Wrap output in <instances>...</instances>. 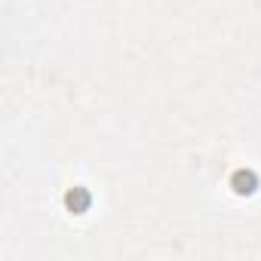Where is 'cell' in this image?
<instances>
[{
  "label": "cell",
  "mask_w": 261,
  "mask_h": 261,
  "mask_svg": "<svg viewBox=\"0 0 261 261\" xmlns=\"http://www.w3.org/2000/svg\"><path fill=\"white\" fill-rule=\"evenodd\" d=\"M237 185H240V188H237L240 194H249V191H252V185H255V178H252V175H243V172H240V175H237Z\"/></svg>",
  "instance_id": "cell-1"
}]
</instances>
